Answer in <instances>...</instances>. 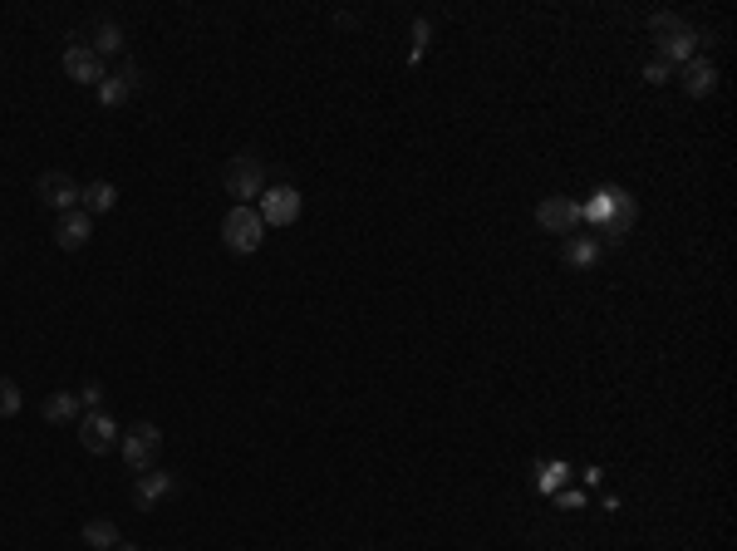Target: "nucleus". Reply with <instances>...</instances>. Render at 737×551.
Here are the masks:
<instances>
[{
    "mask_svg": "<svg viewBox=\"0 0 737 551\" xmlns=\"http://www.w3.org/2000/svg\"><path fill=\"white\" fill-rule=\"evenodd\" d=\"M649 30L659 35V60H669L674 69L698 55V40H703V35H698V30H688L674 10H654V15H649Z\"/></svg>",
    "mask_w": 737,
    "mask_h": 551,
    "instance_id": "nucleus-1",
    "label": "nucleus"
},
{
    "mask_svg": "<svg viewBox=\"0 0 737 551\" xmlns=\"http://www.w3.org/2000/svg\"><path fill=\"white\" fill-rule=\"evenodd\" d=\"M222 242H227L231 256H251L256 246L266 242V222L256 217V207H236L231 202V212L222 217Z\"/></svg>",
    "mask_w": 737,
    "mask_h": 551,
    "instance_id": "nucleus-2",
    "label": "nucleus"
},
{
    "mask_svg": "<svg viewBox=\"0 0 737 551\" xmlns=\"http://www.w3.org/2000/svg\"><path fill=\"white\" fill-rule=\"evenodd\" d=\"M300 207H305V197H300L295 183H266V192L256 197V217H261L266 227H290V222H300Z\"/></svg>",
    "mask_w": 737,
    "mask_h": 551,
    "instance_id": "nucleus-3",
    "label": "nucleus"
},
{
    "mask_svg": "<svg viewBox=\"0 0 737 551\" xmlns=\"http://www.w3.org/2000/svg\"><path fill=\"white\" fill-rule=\"evenodd\" d=\"M227 192L236 197V207H251V197H261L266 192V163L256 158V153H236L227 163Z\"/></svg>",
    "mask_w": 737,
    "mask_h": 551,
    "instance_id": "nucleus-4",
    "label": "nucleus"
},
{
    "mask_svg": "<svg viewBox=\"0 0 737 551\" xmlns=\"http://www.w3.org/2000/svg\"><path fill=\"white\" fill-rule=\"evenodd\" d=\"M158 448H163V433H158V424H133V429L118 438V453H123V463H128L133 473L158 468Z\"/></svg>",
    "mask_w": 737,
    "mask_h": 551,
    "instance_id": "nucleus-5",
    "label": "nucleus"
},
{
    "mask_svg": "<svg viewBox=\"0 0 737 551\" xmlns=\"http://www.w3.org/2000/svg\"><path fill=\"white\" fill-rule=\"evenodd\" d=\"M536 222H541V232H551V237H575V232L585 227L575 197H541V202H536Z\"/></svg>",
    "mask_w": 737,
    "mask_h": 551,
    "instance_id": "nucleus-6",
    "label": "nucleus"
},
{
    "mask_svg": "<svg viewBox=\"0 0 737 551\" xmlns=\"http://www.w3.org/2000/svg\"><path fill=\"white\" fill-rule=\"evenodd\" d=\"M138 84H143V69H138L133 60H118V74H104V84H99V104H104V109L128 104Z\"/></svg>",
    "mask_w": 737,
    "mask_h": 551,
    "instance_id": "nucleus-7",
    "label": "nucleus"
},
{
    "mask_svg": "<svg viewBox=\"0 0 737 551\" xmlns=\"http://www.w3.org/2000/svg\"><path fill=\"white\" fill-rule=\"evenodd\" d=\"M79 192H84V187L74 183L69 173H40V183H35V197H40L45 207H55V212H74V207H79Z\"/></svg>",
    "mask_w": 737,
    "mask_h": 551,
    "instance_id": "nucleus-8",
    "label": "nucleus"
},
{
    "mask_svg": "<svg viewBox=\"0 0 737 551\" xmlns=\"http://www.w3.org/2000/svg\"><path fill=\"white\" fill-rule=\"evenodd\" d=\"M118 438H123V433H118V424L104 414V409H94V414L79 419V443H84L89 453H114Z\"/></svg>",
    "mask_w": 737,
    "mask_h": 551,
    "instance_id": "nucleus-9",
    "label": "nucleus"
},
{
    "mask_svg": "<svg viewBox=\"0 0 737 551\" xmlns=\"http://www.w3.org/2000/svg\"><path fill=\"white\" fill-rule=\"evenodd\" d=\"M64 74H69L74 84H84V89H99V84H104V60H99L89 45L74 40V45L64 50Z\"/></svg>",
    "mask_w": 737,
    "mask_h": 551,
    "instance_id": "nucleus-10",
    "label": "nucleus"
},
{
    "mask_svg": "<svg viewBox=\"0 0 737 551\" xmlns=\"http://www.w3.org/2000/svg\"><path fill=\"white\" fill-rule=\"evenodd\" d=\"M177 492V478L172 473H163V468H148V473H138V483H133V507L138 512H153L163 497H172Z\"/></svg>",
    "mask_w": 737,
    "mask_h": 551,
    "instance_id": "nucleus-11",
    "label": "nucleus"
},
{
    "mask_svg": "<svg viewBox=\"0 0 737 551\" xmlns=\"http://www.w3.org/2000/svg\"><path fill=\"white\" fill-rule=\"evenodd\" d=\"M94 237V217L84 212V207H74V212H59L55 222V242L64 246V251H79V246Z\"/></svg>",
    "mask_w": 737,
    "mask_h": 551,
    "instance_id": "nucleus-12",
    "label": "nucleus"
},
{
    "mask_svg": "<svg viewBox=\"0 0 737 551\" xmlns=\"http://www.w3.org/2000/svg\"><path fill=\"white\" fill-rule=\"evenodd\" d=\"M683 69V94H693V99H708L713 89H718V69H713V60L708 55H693L688 64H679Z\"/></svg>",
    "mask_w": 737,
    "mask_h": 551,
    "instance_id": "nucleus-13",
    "label": "nucleus"
},
{
    "mask_svg": "<svg viewBox=\"0 0 737 551\" xmlns=\"http://www.w3.org/2000/svg\"><path fill=\"white\" fill-rule=\"evenodd\" d=\"M600 256H605L600 237H566V242H561V261H566V266H575V271H590Z\"/></svg>",
    "mask_w": 737,
    "mask_h": 551,
    "instance_id": "nucleus-14",
    "label": "nucleus"
},
{
    "mask_svg": "<svg viewBox=\"0 0 737 551\" xmlns=\"http://www.w3.org/2000/svg\"><path fill=\"white\" fill-rule=\"evenodd\" d=\"M79 409H84V404H79V394L55 389V394L45 399V409H40V414H45V424H79V419H84Z\"/></svg>",
    "mask_w": 737,
    "mask_h": 551,
    "instance_id": "nucleus-15",
    "label": "nucleus"
},
{
    "mask_svg": "<svg viewBox=\"0 0 737 551\" xmlns=\"http://www.w3.org/2000/svg\"><path fill=\"white\" fill-rule=\"evenodd\" d=\"M114 202H118V187L114 183H84V192H79V207L89 212V217H99V212H114Z\"/></svg>",
    "mask_w": 737,
    "mask_h": 551,
    "instance_id": "nucleus-16",
    "label": "nucleus"
},
{
    "mask_svg": "<svg viewBox=\"0 0 737 551\" xmlns=\"http://www.w3.org/2000/svg\"><path fill=\"white\" fill-rule=\"evenodd\" d=\"M89 50H94V55H99V60H109V55H118V60H123V30H118L114 20H104V25H99V35H94V45H89Z\"/></svg>",
    "mask_w": 737,
    "mask_h": 551,
    "instance_id": "nucleus-17",
    "label": "nucleus"
},
{
    "mask_svg": "<svg viewBox=\"0 0 737 551\" xmlns=\"http://www.w3.org/2000/svg\"><path fill=\"white\" fill-rule=\"evenodd\" d=\"M84 542L94 551H114L118 547V527L114 522H104V517H94V522H84Z\"/></svg>",
    "mask_w": 737,
    "mask_h": 551,
    "instance_id": "nucleus-18",
    "label": "nucleus"
},
{
    "mask_svg": "<svg viewBox=\"0 0 737 551\" xmlns=\"http://www.w3.org/2000/svg\"><path fill=\"white\" fill-rule=\"evenodd\" d=\"M15 414H20V384L0 379V419H15Z\"/></svg>",
    "mask_w": 737,
    "mask_h": 551,
    "instance_id": "nucleus-19",
    "label": "nucleus"
},
{
    "mask_svg": "<svg viewBox=\"0 0 737 551\" xmlns=\"http://www.w3.org/2000/svg\"><path fill=\"white\" fill-rule=\"evenodd\" d=\"M423 45H428V20L418 15V20H413V50H408V64L423 60Z\"/></svg>",
    "mask_w": 737,
    "mask_h": 551,
    "instance_id": "nucleus-20",
    "label": "nucleus"
},
{
    "mask_svg": "<svg viewBox=\"0 0 737 551\" xmlns=\"http://www.w3.org/2000/svg\"><path fill=\"white\" fill-rule=\"evenodd\" d=\"M669 74H674V64H669V60H649V64H644V79H649V84H669Z\"/></svg>",
    "mask_w": 737,
    "mask_h": 551,
    "instance_id": "nucleus-21",
    "label": "nucleus"
},
{
    "mask_svg": "<svg viewBox=\"0 0 737 551\" xmlns=\"http://www.w3.org/2000/svg\"><path fill=\"white\" fill-rule=\"evenodd\" d=\"M561 478H566V463H541V488H561Z\"/></svg>",
    "mask_w": 737,
    "mask_h": 551,
    "instance_id": "nucleus-22",
    "label": "nucleus"
},
{
    "mask_svg": "<svg viewBox=\"0 0 737 551\" xmlns=\"http://www.w3.org/2000/svg\"><path fill=\"white\" fill-rule=\"evenodd\" d=\"M79 404L94 414V409H104V384H84V394H79Z\"/></svg>",
    "mask_w": 737,
    "mask_h": 551,
    "instance_id": "nucleus-23",
    "label": "nucleus"
},
{
    "mask_svg": "<svg viewBox=\"0 0 737 551\" xmlns=\"http://www.w3.org/2000/svg\"><path fill=\"white\" fill-rule=\"evenodd\" d=\"M114 551H143V547H133V542H118V547H114Z\"/></svg>",
    "mask_w": 737,
    "mask_h": 551,
    "instance_id": "nucleus-24",
    "label": "nucleus"
}]
</instances>
